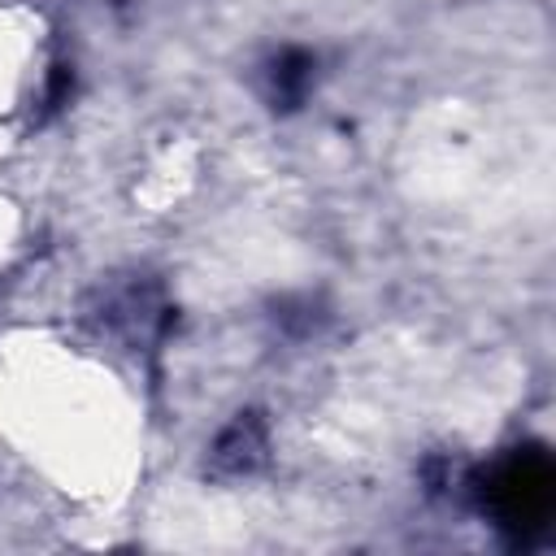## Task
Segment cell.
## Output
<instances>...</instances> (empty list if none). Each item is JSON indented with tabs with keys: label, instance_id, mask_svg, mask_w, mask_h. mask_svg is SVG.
<instances>
[{
	"label": "cell",
	"instance_id": "6da1fadb",
	"mask_svg": "<svg viewBox=\"0 0 556 556\" xmlns=\"http://www.w3.org/2000/svg\"><path fill=\"white\" fill-rule=\"evenodd\" d=\"M478 491H482V504L491 508L495 526L513 543H530L547 530V517L556 504L552 456L543 447H517L486 473V482Z\"/></svg>",
	"mask_w": 556,
	"mask_h": 556
},
{
	"label": "cell",
	"instance_id": "7a4b0ae2",
	"mask_svg": "<svg viewBox=\"0 0 556 556\" xmlns=\"http://www.w3.org/2000/svg\"><path fill=\"white\" fill-rule=\"evenodd\" d=\"M265 447H269V430H265L261 413H235V421L208 447V469L217 478L252 473L265 460Z\"/></svg>",
	"mask_w": 556,
	"mask_h": 556
},
{
	"label": "cell",
	"instance_id": "3957f363",
	"mask_svg": "<svg viewBox=\"0 0 556 556\" xmlns=\"http://www.w3.org/2000/svg\"><path fill=\"white\" fill-rule=\"evenodd\" d=\"M313 70H317L313 52H304V48H287V52H278V56H274V65H269L274 100H278L282 109H295V104L304 100L308 83H313Z\"/></svg>",
	"mask_w": 556,
	"mask_h": 556
},
{
	"label": "cell",
	"instance_id": "277c9868",
	"mask_svg": "<svg viewBox=\"0 0 556 556\" xmlns=\"http://www.w3.org/2000/svg\"><path fill=\"white\" fill-rule=\"evenodd\" d=\"M70 96H74V70L70 65H52V74H48V109L70 104Z\"/></svg>",
	"mask_w": 556,
	"mask_h": 556
}]
</instances>
